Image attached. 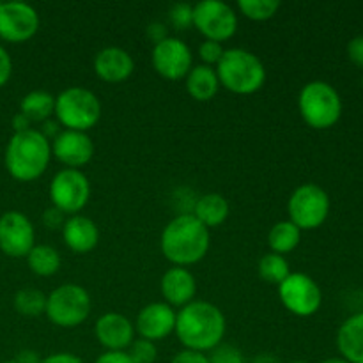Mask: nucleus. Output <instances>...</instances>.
<instances>
[{
  "mask_svg": "<svg viewBox=\"0 0 363 363\" xmlns=\"http://www.w3.org/2000/svg\"><path fill=\"white\" fill-rule=\"evenodd\" d=\"M225 328V315L216 305L194 300L177 312L174 332L186 350L208 353L222 344Z\"/></svg>",
  "mask_w": 363,
  "mask_h": 363,
  "instance_id": "1",
  "label": "nucleus"
},
{
  "mask_svg": "<svg viewBox=\"0 0 363 363\" xmlns=\"http://www.w3.org/2000/svg\"><path fill=\"white\" fill-rule=\"evenodd\" d=\"M211 236L191 213H181L170 220L160 238L162 254L169 262L181 268H188L208 255Z\"/></svg>",
  "mask_w": 363,
  "mask_h": 363,
  "instance_id": "2",
  "label": "nucleus"
},
{
  "mask_svg": "<svg viewBox=\"0 0 363 363\" xmlns=\"http://www.w3.org/2000/svg\"><path fill=\"white\" fill-rule=\"evenodd\" d=\"M52 160V142L39 130L14 133L4 155L6 170L13 179L30 183L46 172Z\"/></svg>",
  "mask_w": 363,
  "mask_h": 363,
  "instance_id": "3",
  "label": "nucleus"
},
{
  "mask_svg": "<svg viewBox=\"0 0 363 363\" xmlns=\"http://www.w3.org/2000/svg\"><path fill=\"white\" fill-rule=\"evenodd\" d=\"M220 85L240 96L261 91L266 82V67L255 53L245 48H229L216 64Z\"/></svg>",
  "mask_w": 363,
  "mask_h": 363,
  "instance_id": "4",
  "label": "nucleus"
},
{
  "mask_svg": "<svg viewBox=\"0 0 363 363\" xmlns=\"http://www.w3.org/2000/svg\"><path fill=\"white\" fill-rule=\"evenodd\" d=\"M301 119L314 130H328L342 116V99L328 82L312 80L303 85L298 96Z\"/></svg>",
  "mask_w": 363,
  "mask_h": 363,
  "instance_id": "5",
  "label": "nucleus"
},
{
  "mask_svg": "<svg viewBox=\"0 0 363 363\" xmlns=\"http://www.w3.org/2000/svg\"><path fill=\"white\" fill-rule=\"evenodd\" d=\"M57 123L71 131L87 133L101 117V101L85 87H67L55 98Z\"/></svg>",
  "mask_w": 363,
  "mask_h": 363,
  "instance_id": "6",
  "label": "nucleus"
},
{
  "mask_svg": "<svg viewBox=\"0 0 363 363\" xmlns=\"http://www.w3.org/2000/svg\"><path fill=\"white\" fill-rule=\"evenodd\" d=\"M92 301L78 284H62L46 296L45 314L59 328H77L91 315Z\"/></svg>",
  "mask_w": 363,
  "mask_h": 363,
  "instance_id": "7",
  "label": "nucleus"
},
{
  "mask_svg": "<svg viewBox=\"0 0 363 363\" xmlns=\"http://www.w3.org/2000/svg\"><path fill=\"white\" fill-rule=\"evenodd\" d=\"M287 215L300 230L319 229L330 215V195L315 183L300 184L291 194Z\"/></svg>",
  "mask_w": 363,
  "mask_h": 363,
  "instance_id": "8",
  "label": "nucleus"
},
{
  "mask_svg": "<svg viewBox=\"0 0 363 363\" xmlns=\"http://www.w3.org/2000/svg\"><path fill=\"white\" fill-rule=\"evenodd\" d=\"M91 199V183L82 170L64 169L50 183V201L64 215H78Z\"/></svg>",
  "mask_w": 363,
  "mask_h": 363,
  "instance_id": "9",
  "label": "nucleus"
},
{
  "mask_svg": "<svg viewBox=\"0 0 363 363\" xmlns=\"http://www.w3.org/2000/svg\"><path fill=\"white\" fill-rule=\"evenodd\" d=\"M194 25L208 41L223 43L238 30V14L229 4L202 0L194 6Z\"/></svg>",
  "mask_w": 363,
  "mask_h": 363,
  "instance_id": "10",
  "label": "nucleus"
},
{
  "mask_svg": "<svg viewBox=\"0 0 363 363\" xmlns=\"http://www.w3.org/2000/svg\"><path fill=\"white\" fill-rule=\"evenodd\" d=\"M279 298L284 307L298 318H311L323 305L321 287L305 273H291L279 286Z\"/></svg>",
  "mask_w": 363,
  "mask_h": 363,
  "instance_id": "11",
  "label": "nucleus"
},
{
  "mask_svg": "<svg viewBox=\"0 0 363 363\" xmlns=\"http://www.w3.org/2000/svg\"><path fill=\"white\" fill-rule=\"evenodd\" d=\"M151 62L156 73L167 80H181L186 78L194 67V53L190 46L179 38H167L152 46Z\"/></svg>",
  "mask_w": 363,
  "mask_h": 363,
  "instance_id": "12",
  "label": "nucleus"
},
{
  "mask_svg": "<svg viewBox=\"0 0 363 363\" xmlns=\"http://www.w3.org/2000/svg\"><path fill=\"white\" fill-rule=\"evenodd\" d=\"M39 30V14L30 4L2 2L0 6V39L7 43H25Z\"/></svg>",
  "mask_w": 363,
  "mask_h": 363,
  "instance_id": "13",
  "label": "nucleus"
},
{
  "mask_svg": "<svg viewBox=\"0 0 363 363\" xmlns=\"http://www.w3.org/2000/svg\"><path fill=\"white\" fill-rule=\"evenodd\" d=\"M35 247V230L21 211H6L0 216V250L13 259L27 257Z\"/></svg>",
  "mask_w": 363,
  "mask_h": 363,
  "instance_id": "14",
  "label": "nucleus"
},
{
  "mask_svg": "<svg viewBox=\"0 0 363 363\" xmlns=\"http://www.w3.org/2000/svg\"><path fill=\"white\" fill-rule=\"evenodd\" d=\"M52 156L66 165V169L80 170L94 156V142L84 131L64 130L53 138Z\"/></svg>",
  "mask_w": 363,
  "mask_h": 363,
  "instance_id": "15",
  "label": "nucleus"
},
{
  "mask_svg": "<svg viewBox=\"0 0 363 363\" xmlns=\"http://www.w3.org/2000/svg\"><path fill=\"white\" fill-rule=\"evenodd\" d=\"M177 312L165 301H155L149 303L138 312L135 321V332H138L140 339L162 340L169 337L176 330Z\"/></svg>",
  "mask_w": 363,
  "mask_h": 363,
  "instance_id": "16",
  "label": "nucleus"
},
{
  "mask_svg": "<svg viewBox=\"0 0 363 363\" xmlns=\"http://www.w3.org/2000/svg\"><path fill=\"white\" fill-rule=\"evenodd\" d=\"M94 335L106 351H126L135 340V325L119 312L99 315Z\"/></svg>",
  "mask_w": 363,
  "mask_h": 363,
  "instance_id": "17",
  "label": "nucleus"
},
{
  "mask_svg": "<svg viewBox=\"0 0 363 363\" xmlns=\"http://www.w3.org/2000/svg\"><path fill=\"white\" fill-rule=\"evenodd\" d=\"M160 289H162V296L165 298V303H169L172 308H183L195 300L197 280H195L194 273L188 268L172 266V268L163 273Z\"/></svg>",
  "mask_w": 363,
  "mask_h": 363,
  "instance_id": "18",
  "label": "nucleus"
},
{
  "mask_svg": "<svg viewBox=\"0 0 363 363\" xmlns=\"http://www.w3.org/2000/svg\"><path fill=\"white\" fill-rule=\"evenodd\" d=\"M135 60L130 52L119 46H108L94 57V73L106 84H121L133 74Z\"/></svg>",
  "mask_w": 363,
  "mask_h": 363,
  "instance_id": "19",
  "label": "nucleus"
},
{
  "mask_svg": "<svg viewBox=\"0 0 363 363\" xmlns=\"http://www.w3.org/2000/svg\"><path fill=\"white\" fill-rule=\"evenodd\" d=\"M62 240L69 250L77 254H89L98 247L99 229L89 216L73 215L64 223Z\"/></svg>",
  "mask_w": 363,
  "mask_h": 363,
  "instance_id": "20",
  "label": "nucleus"
},
{
  "mask_svg": "<svg viewBox=\"0 0 363 363\" xmlns=\"http://www.w3.org/2000/svg\"><path fill=\"white\" fill-rule=\"evenodd\" d=\"M337 350L344 360L363 363V312L347 318L337 332Z\"/></svg>",
  "mask_w": 363,
  "mask_h": 363,
  "instance_id": "21",
  "label": "nucleus"
},
{
  "mask_svg": "<svg viewBox=\"0 0 363 363\" xmlns=\"http://www.w3.org/2000/svg\"><path fill=\"white\" fill-rule=\"evenodd\" d=\"M220 80L216 69L206 64H199L190 69L186 74V91L195 101H211L218 94Z\"/></svg>",
  "mask_w": 363,
  "mask_h": 363,
  "instance_id": "22",
  "label": "nucleus"
},
{
  "mask_svg": "<svg viewBox=\"0 0 363 363\" xmlns=\"http://www.w3.org/2000/svg\"><path fill=\"white\" fill-rule=\"evenodd\" d=\"M229 202L223 195L220 194H206L197 199L194 206V213L191 215L206 227V229H213L218 227L229 218Z\"/></svg>",
  "mask_w": 363,
  "mask_h": 363,
  "instance_id": "23",
  "label": "nucleus"
},
{
  "mask_svg": "<svg viewBox=\"0 0 363 363\" xmlns=\"http://www.w3.org/2000/svg\"><path fill=\"white\" fill-rule=\"evenodd\" d=\"M20 113L34 123H45L55 113V98L46 91H32L20 101Z\"/></svg>",
  "mask_w": 363,
  "mask_h": 363,
  "instance_id": "24",
  "label": "nucleus"
},
{
  "mask_svg": "<svg viewBox=\"0 0 363 363\" xmlns=\"http://www.w3.org/2000/svg\"><path fill=\"white\" fill-rule=\"evenodd\" d=\"M25 259H27L30 272L38 277L55 275L60 269V264H62L60 254L50 245H35Z\"/></svg>",
  "mask_w": 363,
  "mask_h": 363,
  "instance_id": "25",
  "label": "nucleus"
},
{
  "mask_svg": "<svg viewBox=\"0 0 363 363\" xmlns=\"http://www.w3.org/2000/svg\"><path fill=\"white\" fill-rule=\"evenodd\" d=\"M301 230L289 220L277 222L268 234V245L273 254H289L300 245Z\"/></svg>",
  "mask_w": 363,
  "mask_h": 363,
  "instance_id": "26",
  "label": "nucleus"
},
{
  "mask_svg": "<svg viewBox=\"0 0 363 363\" xmlns=\"http://www.w3.org/2000/svg\"><path fill=\"white\" fill-rule=\"evenodd\" d=\"M257 272L259 277H261L266 284H275V286H280V284L291 275V268L287 259L284 257V255L273 254V252L262 255L261 261H259Z\"/></svg>",
  "mask_w": 363,
  "mask_h": 363,
  "instance_id": "27",
  "label": "nucleus"
},
{
  "mask_svg": "<svg viewBox=\"0 0 363 363\" xmlns=\"http://www.w3.org/2000/svg\"><path fill=\"white\" fill-rule=\"evenodd\" d=\"M14 308L25 318H38L45 314L46 294L39 289H21L14 294Z\"/></svg>",
  "mask_w": 363,
  "mask_h": 363,
  "instance_id": "28",
  "label": "nucleus"
},
{
  "mask_svg": "<svg viewBox=\"0 0 363 363\" xmlns=\"http://www.w3.org/2000/svg\"><path fill=\"white\" fill-rule=\"evenodd\" d=\"M241 14L252 21L272 20L280 9L279 0H240L238 2Z\"/></svg>",
  "mask_w": 363,
  "mask_h": 363,
  "instance_id": "29",
  "label": "nucleus"
},
{
  "mask_svg": "<svg viewBox=\"0 0 363 363\" xmlns=\"http://www.w3.org/2000/svg\"><path fill=\"white\" fill-rule=\"evenodd\" d=\"M126 353L133 363H155L158 358V350H156L155 342L145 339L133 340Z\"/></svg>",
  "mask_w": 363,
  "mask_h": 363,
  "instance_id": "30",
  "label": "nucleus"
},
{
  "mask_svg": "<svg viewBox=\"0 0 363 363\" xmlns=\"http://www.w3.org/2000/svg\"><path fill=\"white\" fill-rule=\"evenodd\" d=\"M170 23L177 28V30H186V28L194 27V6L190 4H174L172 9L169 13Z\"/></svg>",
  "mask_w": 363,
  "mask_h": 363,
  "instance_id": "31",
  "label": "nucleus"
},
{
  "mask_svg": "<svg viewBox=\"0 0 363 363\" xmlns=\"http://www.w3.org/2000/svg\"><path fill=\"white\" fill-rule=\"evenodd\" d=\"M208 358L209 363H247L243 353L230 344H220L211 351V357Z\"/></svg>",
  "mask_w": 363,
  "mask_h": 363,
  "instance_id": "32",
  "label": "nucleus"
},
{
  "mask_svg": "<svg viewBox=\"0 0 363 363\" xmlns=\"http://www.w3.org/2000/svg\"><path fill=\"white\" fill-rule=\"evenodd\" d=\"M223 52H225V48L222 46V43L208 41V39L199 46V57H201L202 62H204L206 66H211V67L220 62Z\"/></svg>",
  "mask_w": 363,
  "mask_h": 363,
  "instance_id": "33",
  "label": "nucleus"
},
{
  "mask_svg": "<svg viewBox=\"0 0 363 363\" xmlns=\"http://www.w3.org/2000/svg\"><path fill=\"white\" fill-rule=\"evenodd\" d=\"M66 215H64L60 209L57 208H48L45 209V213H43V223H45L46 229H60L62 230L64 223H66Z\"/></svg>",
  "mask_w": 363,
  "mask_h": 363,
  "instance_id": "34",
  "label": "nucleus"
},
{
  "mask_svg": "<svg viewBox=\"0 0 363 363\" xmlns=\"http://www.w3.org/2000/svg\"><path fill=\"white\" fill-rule=\"evenodd\" d=\"M347 57L354 66L363 67V35H357L347 43Z\"/></svg>",
  "mask_w": 363,
  "mask_h": 363,
  "instance_id": "35",
  "label": "nucleus"
},
{
  "mask_svg": "<svg viewBox=\"0 0 363 363\" xmlns=\"http://www.w3.org/2000/svg\"><path fill=\"white\" fill-rule=\"evenodd\" d=\"M11 74H13V60L7 50L0 46V89L9 82Z\"/></svg>",
  "mask_w": 363,
  "mask_h": 363,
  "instance_id": "36",
  "label": "nucleus"
},
{
  "mask_svg": "<svg viewBox=\"0 0 363 363\" xmlns=\"http://www.w3.org/2000/svg\"><path fill=\"white\" fill-rule=\"evenodd\" d=\"M170 363H209V358L206 357V353L184 350V351H179Z\"/></svg>",
  "mask_w": 363,
  "mask_h": 363,
  "instance_id": "37",
  "label": "nucleus"
},
{
  "mask_svg": "<svg viewBox=\"0 0 363 363\" xmlns=\"http://www.w3.org/2000/svg\"><path fill=\"white\" fill-rule=\"evenodd\" d=\"M145 32H147V38L151 39L155 45H158L160 41L169 38V34H167V25L162 23V21H152V23H149Z\"/></svg>",
  "mask_w": 363,
  "mask_h": 363,
  "instance_id": "38",
  "label": "nucleus"
},
{
  "mask_svg": "<svg viewBox=\"0 0 363 363\" xmlns=\"http://www.w3.org/2000/svg\"><path fill=\"white\" fill-rule=\"evenodd\" d=\"M94 363H133L126 351H105L96 358Z\"/></svg>",
  "mask_w": 363,
  "mask_h": 363,
  "instance_id": "39",
  "label": "nucleus"
},
{
  "mask_svg": "<svg viewBox=\"0 0 363 363\" xmlns=\"http://www.w3.org/2000/svg\"><path fill=\"white\" fill-rule=\"evenodd\" d=\"M39 363H84V360L73 353H53L41 358Z\"/></svg>",
  "mask_w": 363,
  "mask_h": 363,
  "instance_id": "40",
  "label": "nucleus"
},
{
  "mask_svg": "<svg viewBox=\"0 0 363 363\" xmlns=\"http://www.w3.org/2000/svg\"><path fill=\"white\" fill-rule=\"evenodd\" d=\"M11 124H13L14 133H21V131L32 130V121L28 119V117H25L23 113H20V112H18L16 116L13 117V121H11Z\"/></svg>",
  "mask_w": 363,
  "mask_h": 363,
  "instance_id": "41",
  "label": "nucleus"
},
{
  "mask_svg": "<svg viewBox=\"0 0 363 363\" xmlns=\"http://www.w3.org/2000/svg\"><path fill=\"white\" fill-rule=\"evenodd\" d=\"M59 126H60L59 123H55V121L48 119V121H45V123H43V130H39V131H41V133L45 135V137L48 138V140H50V138H52V137L55 138L57 135L60 133V131H59Z\"/></svg>",
  "mask_w": 363,
  "mask_h": 363,
  "instance_id": "42",
  "label": "nucleus"
},
{
  "mask_svg": "<svg viewBox=\"0 0 363 363\" xmlns=\"http://www.w3.org/2000/svg\"><path fill=\"white\" fill-rule=\"evenodd\" d=\"M41 358L38 357V353H34V351H21L20 357L16 358L18 363H39Z\"/></svg>",
  "mask_w": 363,
  "mask_h": 363,
  "instance_id": "43",
  "label": "nucleus"
},
{
  "mask_svg": "<svg viewBox=\"0 0 363 363\" xmlns=\"http://www.w3.org/2000/svg\"><path fill=\"white\" fill-rule=\"evenodd\" d=\"M250 363H282V362H280L279 358L272 353H259L257 357L252 358Z\"/></svg>",
  "mask_w": 363,
  "mask_h": 363,
  "instance_id": "44",
  "label": "nucleus"
},
{
  "mask_svg": "<svg viewBox=\"0 0 363 363\" xmlns=\"http://www.w3.org/2000/svg\"><path fill=\"white\" fill-rule=\"evenodd\" d=\"M321 363H350V362L344 360L342 357H339V358H328V360H323Z\"/></svg>",
  "mask_w": 363,
  "mask_h": 363,
  "instance_id": "45",
  "label": "nucleus"
},
{
  "mask_svg": "<svg viewBox=\"0 0 363 363\" xmlns=\"http://www.w3.org/2000/svg\"><path fill=\"white\" fill-rule=\"evenodd\" d=\"M289 363H308V362H303V360H296V362H289Z\"/></svg>",
  "mask_w": 363,
  "mask_h": 363,
  "instance_id": "46",
  "label": "nucleus"
},
{
  "mask_svg": "<svg viewBox=\"0 0 363 363\" xmlns=\"http://www.w3.org/2000/svg\"><path fill=\"white\" fill-rule=\"evenodd\" d=\"M2 363H18L16 360H11V362H2Z\"/></svg>",
  "mask_w": 363,
  "mask_h": 363,
  "instance_id": "47",
  "label": "nucleus"
},
{
  "mask_svg": "<svg viewBox=\"0 0 363 363\" xmlns=\"http://www.w3.org/2000/svg\"><path fill=\"white\" fill-rule=\"evenodd\" d=\"M362 89H363V74H362Z\"/></svg>",
  "mask_w": 363,
  "mask_h": 363,
  "instance_id": "48",
  "label": "nucleus"
},
{
  "mask_svg": "<svg viewBox=\"0 0 363 363\" xmlns=\"http://www.w3.org/2000/svg\"><path fill=\"white\" fill-rule=\"evenodd\" d=\"M0 6H2V2H0Z\"/></svg>",
  "mask_w": 363,
  "mask_h": 363,
  "instance_id": "49",
  "label": "nucleus"
}]
</instances>
